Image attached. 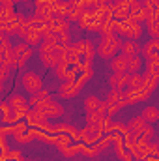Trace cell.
Wrapping results in <instances>:
<instances>
[{
	"label": "cell",
	"mask_w": 159,
	"mask_h": 161,
	"mask_svg": "<svg viewBox=\"0 0 159 161\" xmlns=\"http://www.w3.org/2000/svg\"><path fill=\"white\" fill-rule=\"evenodd\" d=\"M58 2H60V0H36V4H47V6H52V8H54Z\"/></svg>",
	"instance_id": "32"
},
{
	"label": "cell",
	"mask_w": 159,
	"mask_h": 161,
	"mask_svg": "<svg viewBox=\"0 0 159 161\" xmlns=\"http://www.w3.org/2000/svg\"><path fill=\"white\" fill-rule=\"evenodd\" d=\"M99 105H101V101H99V97H96V96H90V97H86V101H84L86 111H96Z\"/></svg>",
	"instance_id": "26"
},
{
	"label": "cell",
	"mask_w": 159,
	"mask_h": 161,
	"mask_svg": "<svg viewBox=\"0 0 159 161\" xmlns=\"http://www.w3.org/2000/svg\"><path fill=\"white\" fill-rule=\"evenodd\" d=\"M157 80H159V77H156V75H152V73H146L144 75V88L148 90V92H152L156 86H157Z\"/></svg>",
	"instance_id": "25"
},
{
	"label": "cell",
	"mask_w": 159,
	"mask_h": 161,
	"mask_svg": "<svg viewBox=\"0 0 159 161\" xmlns=\"http://www.w3.org/2000/svg\"><path fill=\"white\" fill-rule=\"evenodd\" d=\"M139 51H140V47H139L135 41H125V43H122V54H125V56H137Z\"/></svg>",
	"instance_id": "21"
},
{
	"label": "cell",
	"mask_w": 159,
	"mask_h": 161,
	"mask_svg": "<svg viewBox=\"0 0 159 161\" xmlns=\"http://www.w3.org/2000/svg\"><path fill=\"white\" fill-rule=\"evenodd\" d=\"M30 56H32V45H28V43L13 45V66H17V68L25 66V62Z\"/></svg>",
	"instance_id": "5"
},
{
	"label": "cell",
	"mask_w": 159,
	"mask_h": 161,
	"mask_svg": "<svg viewBox=\"0 0 159 161\" xmlns=\"http://www.w3.org/2000/svg\"><path fill=\"white\" fill-rule=\"evenodd\" d=\"M79 51L75 45H66L62 47V62L64 64H80L79 62Z\"/></svg>",
	"instance_id": "9"
},
{
	"label": "cell",
	"mask_w": 159,
	"mask_h": 161,
	"mask_svg": "<svg viewBox=\"0 0 159 161\" xmlns=\"http://www.w3.org/2000/svg\"><path fill=\"white\" fill-rule=\"evenodd\" d=\"M15 2H26V0H15Z\"/></svg>",
	"instance_id": "34"
},
{
	"label": "cell",
	"mask_w": 159,
	"mask_h": 161,
	"mask_svg": "<svg viewBox=\"0 0 159 161\" xmlns=\"http://www.w3.org/2000/svg\"><path fill=\"white\" fill-rule=\"evenodd\" d=\"M148 15H150L148 8H146L144 4H140V2H137V4L131 8V19H135V21H146Z\"/></svg>",
	"instance_id": "15"
},
{
	"label": "cell",
	"mask_w": 159,
	"mask_h": 161,
	"mask_svg": "<svg viewBox=\"0 0 159 161\" xmlns=\"http://www.w3.org/2000/svg\"><path fill=\"white\" fill-rule=\"evenodd\" d=\"M140 137L146 139V141H152V139H154V127H152V125H146L144 131L140 133Z\"/></svg>",
	"instance_id": "29"
},
{
	"label": "cell",
	"mask_w": 159,
	"mask_h": 161,
	"mask_svg": "<svg viewBox=\"0 0 159 161\" xmlns=\"http://www.w3.org/2000/svg\"><path fill=\"white\" fill-rule=\"evenodd\" d=\"M26 120H28V124L30 125H36V127H40V129H51V124L47 122V114L41 111V109H38V107H32L26 114Z\"/></svg>",
	"instance_id": "4"
},
{
	"label": "cell",
	"mask_w": 159,
	"mask_h": 161,
	"mask_svg": "<svg viewBox=\"0 0 159 161\" xmlns=\"http://www.w3.org/2000/svg\"><path fill=\"white\" fill-rule=\"evenodd\" d=\"M116 32H118L120 36H127L129 40H137V38H140L142 28H140L139 21L125 19V21H120V23L116 21Z\"/></svg>",
	"instance_id": "3"
},
{
	"label": "cell",
	"mask_w": 159,
	"mask_h": 161,
	"mask_svg": "<svg viewBox=\"0 0 159 161\" xmlns=\"http://www.w3.org/2000/svg\"><path fill=\"white\" fill-rule=\"evenodd\" d=\"M79 86L75 84V80H66V82H62V86H60V96L62 97H75L77 94H79Z\"/></svg>",
	"instance_id": "12"
},
{
	"label": "cell",
	"mask_w": 159,
	"mask_h": 161,
	"mask_svg": "<svg viewBox=\"0 0 159 161\" xmlns=\"http://www.w3.org/2000/svg\"><path fill=\"white\" fill-rule=\"evenodd\" d=\"M75 47H77V51H79L80 54H84L86 60H92L94 54H96V47H94L90 41H77Z\"/></svg>",
	"instance_id": "17"
},
{
	"label": "cell",
	"mask_w": 159,
	"mask_h": 161,
	"mask_svg": "<svg viewBox=\"0 0 159 161\" xmlns=\"http://www.w3.org/2000/svg\"><path fill=\"white\" fill-rule=\"evenodd\" d=\"M142 84H144V77H140L139 73H131V77H129L131 88H142Z\"/></svg>",
	"instance_id": "27"
},
{
	"label": "cell",
	"mask_w": 159,
	"mask_h": 161,
	"mask_svg": "<svg viewBox=\"0 0 159 161\" xmlns=\"http://www.w3.org/2000/svg\"><path fill=\"white\" fill-rule=\"evenodd\" d=\"M80 69V64H64V62H60L58 66H56V77L60 80H73L75 79V73Z\"/></svg>",
	"instance_id": "7"
},
{
	"label": "cell",
	"mask_w": 159,
	"mask_h": 161,
	"mask_svg": "<svg viewBox=\"0 0 159 161\" xmlns=\"http://www.w3.org/2000/svg\"><path fill=\"white\" fill-rule=\"evenodd\" d=\"M137 4V0H116L114 2V19L125 21L131 19V8Z\"/></svg>",
	"instance_id": "6"
},
{
	"label": "cell",
	"mask_w": 159,
	"mask_h": 161,
	"mask_svg": "<svg viewBox=\"0 0 159 161\" xmlns=\"http://www.w3.org/2000/svg\"><path fill=\"white\" fill-rule=\"evenodd\" d=\"M8 103L13 107V111H15L19 116L28 113V103H26V99H25L23 96H17V94H15V96H11V97H9V101H8Z\"/></svg>",
	"instance_id": "10"
},
{
	"label": "cell",
	"mask_w": 159,
	"mask_h": 161,
	"mask_svg": "<svg viewBox=\"0 0 159 161\" xmlns=\"http://www.w3.org/2000/svg\"><path fill=\"white\" fill-rule=\"evenodd\" d=\"M120 47H122V41H120V38L116 34H103L97 51H99V54L103 58H109V56H114L116 54V51H118Z\"/></svg>",
	"instance_id": "2"
},
{
	"label": "cell",
	"mask_w": 159,
	"mask_h": 161,
	"mask_svg": "<svg viewBox=\"0 0 159 161\" xmlns=\"http://www.w3.org/2000/svg\"><path fill=\"white\" fill-rule=\"evenodd\" d=\"M54 144H56L62 152H66V150L69 148V139H68L66 135H60V137H56V139H54Z\"/></svg>",
	"instance_id": "28"
},
{
	"label": "cell",
	"mask_w": 159,
	"mask_h": 161,
	"mask_svg": "<svg viewBox=\"0 0 159 161\" xmlns=\"http://www.w3.org/2000/svg\"><path fill=\"white\" fill-rule=\"evenodd\" d=\"M129 77H131V73L129 71H125V73H112V77H111V86L112 88H123L125 84H129Z\"/></svg>",
	"instance_id": "16"
},
{
	"label": "cell",
	"mask_w": 159,
	"mask_h": 161,
	"mask_svg": "<svg viewBox=\"0 0 159 161\" xmlns=\"http://www.w3.org/2000/svg\"><path fill=\"white\" fill-rule=\"evenodd\" d=\"M111 69H112V73H125L127 71V58L122 54V56H116V58H112V62H111Z\"/></svg>",
	"instance_id": "18"
},
{
	"label": "cell",
	"mask_w": 159,
	"mask_h": 161,
	"mask_svg": "<svg viewBox=\"0 0 159 161\" xmlns=\"http://www.w3.org/2000/svg\"><path fill=\"white\" fill-rule=\"evenodd\" d=\"M142 116L146 118V122H157L159 120V109H156V107H146L142 111Z\"/></svg>",
	"instance_id": "24"
},
{
	"label": "cell",
	"mask_w": 159,
	"mask_h": 161,
	"mask_svg": "<svg viewBox=\"0 0 159 161\" xmlns=\"http://www.w3.org/2000/svg\"><path fill=\"white\" fill-rule=\"evenodd\" d=\"M49 101H52L51 99V96H49V92L47 90H40V92H36L32 97H30V105L32 107H38V109H41L45 103H49Z\"/></svg>",
	"instance_id": "14"
},
{
	"label": "cell",
	"mask_w": 159,
	"mask_h": 161,
	"mask_svg": "<svg viewBox=\"0 0 159 161\" xmlns=\"http://www.w3.org/2000/svg\"><path fill=\"white\" fill-rule=\"evenodd\" d=\"M148 156H152V158H159V144L150 142V146H148Z\"/></svg>",
	"instance_id": "30"
},
{
	"label": "cell",
	"mask_w": 159,
	"mask_h": 161,
	"mask_svg": "<svg viewBox=\"0 0 159 161\" xmlns=\"http://www.w3.org/2000/svg\"><path fill=\"white\" fill-rule=\"evenodd\" d=\"M9 69H11V66H0V80H6V79H8Z\"/></svg>",
	"instance_id": "31"
},
{
	"label": "cell",
	"mask_w": 159,
	"mask_h": 161,
	"mask_svg": "<svg viewBox=\"0 0 159 161\" xmlns=\"http://www.w3.org/2000/svg\"><path fill=\"white\" fill-rule=\"evenodd\" d=\"M137 2H148V0H137Z\"/></svg>",
	"instance_id": "35"
},
{
	"label": "cell",
	"mask_w": 159,
	"mask_h": 161,
	"mask_svg": "<svg viewBox=\"0 0 159 161\" xmlns=\"http://www.w3.org/2000/svg\"><path fill=\"white\" fill-rule=\"evenodd\" d=\"M40 58L45 66L56 68V66L62 62V47H60V45H54V43L43 41L40 45Z\"/></svg>",
	"instance_id": "1"
},
{
	"label": "cell",
	"mask_w": 159,
	"mask_h": 161,
	"mask_svg": "<svg viewBox=\"0 0 159 161\" xmlns=\"http://www.w3.org/2000/svg\"><path fill=\"white\" fill-rule=\"evenodd\" d=\"M107 146H109V141H101L99 142V148H107Z\"/></svg>",
	"instance_id": "33"
},
{
	"label": "cell",
	"mask_w": 159,
	"mask_h": 161,
	"mask_svg": "<svg viewBox=\"0 0 159 161\" xmlns=\"http://www.w3.org/2000/svg\"><path fill=\"white\" fill-rule=\"evenodd\" d=\"M49 30L52 32H68L69 30V21L68 17H52V21L47 25Z\"/></svg>",
	"instance_id": "11"
},
{
	"label": "cell",
	"mask_w": 159,
	"mask_h": 161,
	"mask_svg": "<svg viewBox=\"0 0 159 161\" xmlns=\"http://www.w3.org/2000/svg\"><path fill=\"white\" fill-rule=\"evenodd\" d=\"M2 118H4V122L6 124H9V122H15L17 118H19V114L13 111V107L6 101V103H2Z\"/></svg>",
	"instance_id": "20"
},
{
	"label": "cell",
	"mask_w": 159,
	"mask_h": 161,
	"mask_svg": "<svg viewBox=\"0 0 159 161\" xmlns=\"http://www.w3.org/2000/svg\"><path fill=\"white\" fill-rule=\"evenodd\" d=\"M26 43L28 45H38V43H41V40H43V30L41 28H38V26H34V28H30V32L26 34Z\"/></svg>",
	"instance_id": "19"
},
{
	"label": "cell",
	"mask_w": 159,
	"mask_h": 161,
	"mask_svg": "<svg viewBox=\"0 0 159 161\" xmlns=\"http://www.w3.org/2000/svg\"><path fill=\"white\" fill-rule=\"evenodd\" d=\"M21 80H23V86H25V90H26V92H30V94H36V92H40L41 86H43L41 79L36 75V73H25Z\"/></svg>",
	"instance_id": "8"
},
{
	"label": "cell",
	"mask_w": 159,
	"mask_h": 161,
	"mask_svg": "<svg viewBox=\"0 0 159 161\" xmlns=\"http://www.w3.org/2000/svg\"><path fill=\"white\" fill-rule=\"evenodd\" d=\"M41 111L47 114V118H56V116H60V114L64 113V107L58 105L56 101H49V103H45V105L41 107Z\"/></svg>",
	"instance_id": "13"
},
{
	"label": "cell",
	"mask_w": 159,
	"mask_h": 161,
	"mask_svg": "<svg viewBox=\"0 0 159 161\" xmlns=\"http://www.w3.org/2000/svg\"><path fill=\"white\" fill-rule=\"evenodd\" d=\"M69 6H71L69 0L68 2H58L54 6V17H68L69 15Z\"/></svg>",
	"instance_id": "22"
},
{
	"label": "cell",
	"mask_w": 159,
	"mask_h": 161,
	"mask_svg": "<svg viewBox=\"0 0 159 161\" xmlns=\"http://www.w3.org/2000/svg\"><path fill=\"white\" fill-rule=\"evenodd\" d=\"M125 58H127V71L129 73H137V69L140 68V56L137 54V56H125Z\"/></svg>",
	"instance_id": "23"
}]
</instances>
